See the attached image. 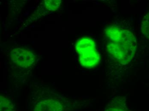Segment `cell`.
<instances>
[{
  "label": "cell",
  "instance_id": "6",
  "mask_svg": "<svg viewBox=\"0 0 149 111\" xmlns=\"http://www.w3.org/2000/svg\"><path fill=\"white\" fill-rule=\"evenodd\" d=\"M141 30L143 35L149 39V12L143 19Z\"/></svg>",
  "mask_w": 149,
  "mask_h": 111
},
{
  "label": "cell",
  "instance_id": "4",
  "mask_svg": "<svg viewBox=\"0 0 149 111\" xmlns=\"http://www.w3.org/2000/svg\"><path fill=\"white\" fill-rule=\"evenodd\" d=\"M62 105L60 102L53 99H48L39 101L35 105L33 111H62Z\"/></svg>",
  "mask_w": 149,
  "mask_h": 111
},
{
  "label": "cell",
  "instance_id": "5",
  "mask_svg": "<svg viewBox=\"0 0 149 111\" xmlns=\"http://www.w3.org/2000/svg\"><path fill=\"white\" fill-rule=\"evenodd\" d=\"M0 111H15L14 105L8 97L1 96Z\"/></svg>",
  "mask_w": 149,
  "mask_h": 111
},
{
  "label": "cell",
  "instance_id": "8",
  "mask_svg": "<svg viewBox=\"0 0 149 111\" xmlns=\"http://www.w3.org/2000/svg\"><path fill=\"white\" fill-rule=\"evenodd\" d=\"M105 111H125V109L122 106L116 105H112V106H110L109 108H107Z\"/></svg>",
  "mask_w": 149,
  "mask_h": 111
},
{
  "label": "cell",
  "instance_id": "2",
  "mask_svg": "<svg viewBox=\"0 0 149 111\" xmlns=\"http://www.w3.org/2000/svg\"><path fill=\"white\" fill-rule=\"evenodd\" d=\"M75 48L82 66L88 68L97 66L100 57L94 40L90 37H83L76 42Z\"/></svg>",
  "mask_w": 149,
  "mask_h": 111
},
{
  "label": "cell",
  "instance_id": "7",
  "mask_svg": "<svg viewBox=\"0 0 149 111\" xmlns=\"http://www.w3.org/2000/svg\"><path fill=\"white\" fill-rule=\"evenodd\" d=\"M61 1L60 0H45V5L47 10L55 11L59 8Z\"/></svg>",
  "mask_w": 149,
  "mask_h": 111
},
{
  "label": "cell",
  "instance_id": "3",
  "mask_svg": "<svg viewBox=\"0 0 149 111\" xmlns=\"http://www.w3.org/2000/svg\"><path fill=\"white\" fill-rule=\"evenodd\" d=\"M11 59L18 66L22 68H29L35 63L36 57L30 50L24 48L14 49L10 53Z\"/></svg>",
  "mask_w": 149,
  "mask_h": 111
},
{
  "label": "cell",
  "instance_id": "1",
  "mask_svg": "<svg viewBox=\"0 0 149 111\" xmlns=\"http://www.w3.org/2000/svg\"><path fill=\"white\" fill-rule=\"evenodd\" d=\"M104 36L110 55L120 63L126 65L130 63L136 50L134 35L128 30L113 26L105 29Z\"/></svg>",
  "mask_w": 149,
  "mask_h": 111
}]
</instances>
